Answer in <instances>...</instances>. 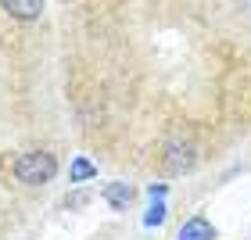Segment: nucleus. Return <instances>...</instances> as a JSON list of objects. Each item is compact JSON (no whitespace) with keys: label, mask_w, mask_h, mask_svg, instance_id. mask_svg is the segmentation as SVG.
<instances>
[{"label":"nucleus","mask_w":251,"mask_h":240,"mask_svg":"<svg viewBox=\"0 0 251 240\" xmlns=\"http://www.w3.org/2000/svg\"><path fill=\"white\" fill-rule=\"evenodd\" d=\"M100 201H108L111 212H126V208H133V201H136V187L126 183V179H111V183L100 187Z\"/></svg>","instance_id":"7ed1b4c3"},{"label":"nucleus","mask_w":251,"mask_h":240,"mask_svg":"<svg viewBox=\"0 0 251 240\" xmlns=\"http://www.w3.org/2000/svg\"><path fill=\"white\" fill-rule=\"evenodd\" d=\"M4 15H11L15 22H36L47 7V0H0Z\"/></svg>","instance_id":"39448f33"},{"label":"nucleus","mask_w":251,"mask_h":240,"mask_svg":"<svg viewBox=\"0 0 251 240\" xmlns=\"http://www.w3.org/2000/svg\"><path fill=\"white\" fill-rule=\"evenodd\" d=\"M58 176H61V162L47 147H32V151H22L11 158V179L22 187H47Z\"/></svg>","instance_id":"f257e3e1"},{"label":"nucleus","mask_w":251,"mask_h":240,"mask_svg":"<svg viewBox=\"0 0 251 240\" xmlns=\"http://www.w3.org/2000/svg\"><path fill=\"white\" fill-rule=\"evenodd\" d=\"M158 165H162L165 176H187L198 168V147L187 136H169L158 147Z\"/></svg>","instance_id":"f03ea898"},{"label":"nucleus","mask_w":251,"mask_h":240,"mask_svg":"<svg viewBox=\"0 0 251 240\" xmlns=\"http://www.w3.org/2000/svg\"><path fill=\"white\" fill-rule=\"evenodd\" d=\"M147 193H151V197H165V193H169V183H165V179L147 183Z\"/></svg>","instance_id":"1a4fd4ad"},{"label":"nucleus","mask_w":251,"mask_h":240,"mask_svg":"<svg viewBox=\"0 0 251 240\" xmlns=\"http://www.w3.org/2000/svg\"><path fill=\"white\" fill-rule=\"evenodd\" d=\"M97 176V165L90 162V158H72L68 162V183H86Z\"/></svg>","instance_id":"0eeeda50"},{"label":"nucleus","mask_w":251,"mask_h":240,"mask_svg":"<svg viewBox=\"0 0 251 240\" xmlns=\"http://www.w3.org/2000/svg\"><path fill=\"white\" fill-rule=\"evenodd\" d=\"M86 201H90V193H86V190H75L72 197H65L68 208H86Z\"/></svg>","instance_id":"6e6552de"},{"label":"nucleus","mask_w":251,"mask_h":240,"mask_svg":"<svg viewBox=\"0 0 251 240\" xmlns=\"http://www.w3.org/2000/svg\"><path fill=\"white\" fill-rule=\"evenodd\" d=\"M176 240H219V230H215V222L208 219V215H190V219H183V226H179Z\"/></svg>","instance_id":"20e7f679"},{"label":"nucleus","mask_w":251,"mask_h":240,"mask_svg":"<svg viewBox=\"0 0 251 240\" xmlns=\"http://www.w3.org/2000/svg\"><path fill=\"white\" fill-rule=\"evenodd\" d=\"M244 4H248V7H251V0H244Z\"/></svg>","instance_id":"9d476101"},{"label":"nucleus","mask_w":251,"mask_h":240,"mask_svg":"<svg viewBox=\"0 0 251 240\" xmlns=\"http://www.w3.org/2000/svg\"><path fill=\"white\" fill-rule=\"evenodd\" d=\"M165 219H169V201L151 197V204H147V212H144V230H158Z\"/></svg>","instance_id":"423d86ee"}]
</instances>
